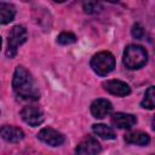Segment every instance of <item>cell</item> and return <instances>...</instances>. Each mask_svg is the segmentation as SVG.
I'll list each match as a JSON object with an SVG mask.
<instances>
[{
    "label": "cell",
    "instance_id": "cell-18",
    "mask_svg": "<svg viewBox=\"0 0 155 155\" xmlns=\"http://www.w3.org/2000/svg\"><path fill=\"white\" fill-rule=\"evenodd\" d=\"M131 33H132V36H133L134 39H137V40H140V39L144 38V29H143V27H142L139 23L133 24Z\"/></svg>",
    "mask_w": 155,
    "mask_h": 155
},
{
    "label": "cell",
    "instance_id": "cell-10",
    "mask_svg": "<svg viewBox=\"0 0 155 155\" xmlns=\"http://www.w3.org/2000/svg\"><path fill=\"white\" fill-rule=\"evenodd\" d=\"M111 124L113 126L117 127V128H131L132 126L136 125L137 122V117L132 114H127V113H115L111 116Z\"/></svg>",
    "mask_w": 155,
    "mask_h": 155
},
{
    "label": "cell",
    "instance_id": "cell-16",
    "mask_svg": "<svg viewBox=\"0 0 155 155\" xmlns=\"http://www.w3.org/2000/svg\"><path fill=\"white\" fill-rule=\"evenodd\" d=\"M75 41H76V36L73 33L63 31L57 36V42L61 45H70V44H74Z\"/></svg>",
    "mask_w": 155,
    "mask_h": 155
},
{
    "label": "cell",
    "instance_id": "cell-13",
    "mask_svg": "<svg viewBox=\"0 0 155 155\" xmlns=\"http://www.w3.org/2000/svg\"><path fill=\"white\" fill-rule=\"evenodd\" d=\"M16 15L13 5L8 2H0V24H7L13 21Z\"/></svg>",
    "mask_w": 155,
    "mask_h": 155
},
{
    "label": "cell",
    "instance_id": "cell-11",
    "mask_svg": "<svg viewBox=\"0 0 155 155\" xmlns=\"http://www.w3.org/2000/svg\"><path fill=\"white\" fill-rule=\"evenodd\" d=\"M0 136L10 143H17L24 138V132L16 126H10V125H4L0 127Z\"/></svg>",
    "mask_w": 155,
    "mask_h": 155
},
{
    "label": "cell",
    "instance_id": "cell-6",
    "mask_svg": "<svg viewBox=\"0 0 155 155\" xmlns=\"http://www.w3.org/2000/svg\"><path fill=\"white\" fill-rule=\"evenodd\" d=\"M101 150L102 147L99 142L91 136H86L84 139H81L75 148L76 155H98Z\"/></svg>",
    "mask_w": 155,
    "mask_h": 155
},
{
    "label": "cell",
    "instance_id": "cell-3",
    "mask_svg": "<svg viewBox=\"0 0 155 155\" xmlns=\"http://www.w3.org/2000/svg\"><path fill=\"white\" fill-rule=\"evenodd\" d=\"M91 68L97 75L105 76L115 68V58L108 51L98 52L91 59Z\"/></svg>",
    "mask_w": 155,
    "mask_h": 155
},
{
    "label": "cell",
    "instance_id": "cell-19",
    "mask_svg": "<svg viewBox=\"0 0 155 155\" xmlns=\"http://www.w3.org/2000/svg\"><path fill=\"white\" fill-rule=\"evenodd\" d=\"M0 48H1V36H0Z\"/></svg>",
    "mask_w": 155,
    "mask_h": 155
},
{
    "label": "cell",
    "instance_id": "cell-15",
    "mask_svg": "<svg viewBox=\"0 0 155 155\" xmlns=\"http://www.w3.org/2000/svg\"><path fill=\"white\" fill-rule=\"evenodd\" d=\"M140 105L144 109H154V86H150L145 93H144V98L140 102Z\"/></svg>",
    "mask_w": 155,
    "mask_h": 155
},
{
    "label": "cell",
    "instance_id": "cell-17",
    "mask_svg": "<svg viewBox=\"0 0 155 155\" xmlns=\"http://www.w3.org/2000/svg\"><path fill=\"white\" fill-rule=\"evenodd\" d=\"M82 6H84V11L86 13H90V15L98 13L102 10V5L97 1H86V2H84Z\"/></svg>",
    "mask_w": 155,
    "mask_h": 155
},
{
    "label": "cell",
    "instance_id": "cell-14",
    "mask_svg": "<svg viewBox=\"0 0 155 155\" xmlns=\"http://www.w3.org/2000/svg\"><path fill=\"white\" fill-rule=\"evenodd\" d=\"M92 131L94 134H97L98 137L103 138V139H115L116 134L114 132V130L104 124H94L92 125Z\"/></svg>",
    "mask_w": 155,
    "mask_h": 155
},
{
    "label": "cell",
    "instance_id": "cell-1",
    "mask_svg": "<svg viewBox=\"0 0 155 155\" xmlns=\"http://www.w3.org/2000/svg\"><path fill=\"white\" fill-rule=\"evenodd\" d=\"M12 87L15 93L22 99L36 101L40 98V91L35 79L22 65H18L15 70L12 79Z\"/></svg>",
    "mask_w": 155,
    "mask_h": 155
},
{
    "label": "cell",
    "instance_id": "cell-7",
    "mask_svg": "<svg viewBox=\"0 0 155 155\" xmlns=\"http://www.w3.org/2000/svg\"><path fill=\"white\" fill-rule=\"evenodd\" d=\"M38 138L41 142H44L45 144L51 145V147L62 145L64 143V140H65V138H64V136L62 133H59L58 131H56L54 128H51V127L42 128L38 133Z\"/></svg>",
    "mask_w": 155,
    "mask_h": 155
},
{
    "label": "cell",
    "instance_id": "cell-12",
    "mask_svg": "<svg viewBox=\"0 0 155 155\" xmlns=\"http://www.w3.org/2000/svg\"><path fill=\"white\" fill-rule=\"evenodd\" d=\"M125 142L128 144H136V145H147L150 142V137L148 133L142 131H133L128 132L125 136Z\"/></svg>",
    "mask_w": 155,
    "mask_h": 155
},
{
    "label": "cell",
    "instance_id": "cell-4",
    "mask_svg": "<svg viewBox=\"0 0 155 155\" xmlns=\"http://www.w3.org/2000/svg\"><path fill=\"white\" fill-rule=\"evenodd\" d=\"M27 40V30L22 25H15L10 33H8V38H7V50H6V56L12 58L16 56L17 53V48L24 44Z\"/></svg>",
    "mask_w": 155,
    "mask_h": 155
},
{
    "label": "cell",
    "instance_id": "cell-8",
    "mask_svg": "<svg viewBox=\"0 0 155 155\" xmlns=\"http://www.w3.org/2000/svg\"><path fill=\"white\" fill-rule=\"evenodd\" d=\"M102 86L104 87V90L114 96H117V97H125L127 94L131 93V88L130 86L121 81V80H107L102 84Z\"/></svg>",
    "mask_w": 155,
    "mask_h": 155
},
{
    "label": "cell",
    "instance_id": "cell-2",
    "mask_svg": "<svg viewBox=\"0 0 155 155\" xmlns=\"http://www.w3.org/2000/svg\"><path fill=\"white\" fill-rule=\"evenodd\" d=\"M148 62V52L143 46L128 45L124 51V63L126 68L134 70L139 69Z\"/></svg>",
    "mask_w": 155,
    "mask_h": 155
},
{
    "label": "cell",
    "instance_id": "cell-5",
    "mask_svg": "<svg viewBox=\"0 0 155 155\" xmlns=\"http://www.w3.org/2000/svg\"><path fill=\"white\" fill-rule=\"evenodd\" d=\"M21 117L25 124H28L29 126H33V127L41 125L45 120L42 110L39 107H34V105L24 107L21 110Z\"/></svg>",
    "mask_w": 155,
    "mask_h": 155
},
{
    "label": "cell",
    "instance_id": "cell-9",
    "mask_svg": "<svg viewBox=\"0 0 155 155\" xmlns=\"http://www.w3.org/2000/svg\"><path fill=\"white\" fill-rule=\"evenodd\" d=\"M113 110V105L109 101L104 98H98L92 102L91 104V114L96 119H103L107 115H109Z\"/></svg>",
    "mask_w": 155,
    "mask_h": 155
}]
</instances>
